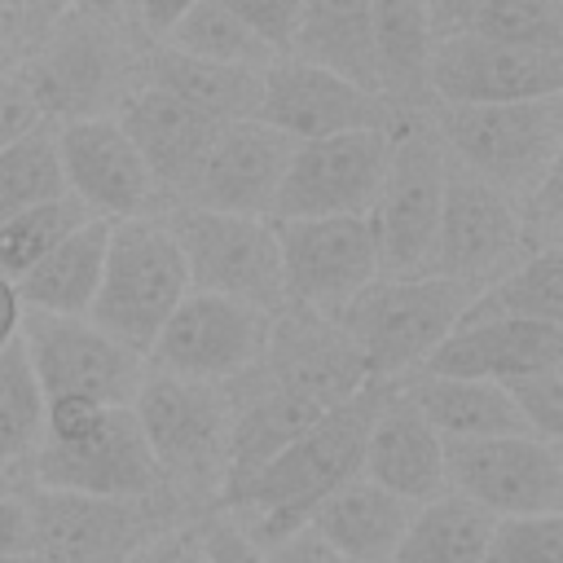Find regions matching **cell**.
Here are the masks:
<instances>
[{"mask_svg":"<svg viewBox=\"0 0 563 563\" xmlns=\"http://www.w3.org/2000/svg\"><path fill=\"white\" fill-rule=\"evenodd\" d=\"M471 31L519 48L563 53V0H484Z\"/></svg>","mask_w":563,"mask_h":563,"instance_id":"cell-38","label":"cell"},{"mask_svg":"<svg viewBox=\"0 0 563 563\" xmlns=\"http://www.w3.org/2000/svg\"><path fill=\"white\" fill-rule=\"evenodd\" d=\"M158 44H167L176 53H189V57H202V62H220V66H255V70H264L273 62V53L220 0H194Z\"/></svg>","mask_w":563,"mask_h":563,"instance_id":"cell-35","label":"cell"},{"mask_svg":"<svg viewBox=\"0 0 563 563\" xmlns=\"http://www.w3.org/2000/svg\"><path fill=\"white\" fill-rule=\"evenodd\" d=\"M409 515H413L409 501L391 497L365 475H352L312 506L308 528L321 541H330L347 563H391L409 528Z\"/></svg>","mask_w":563,"mask_h":563,"instance_id":"cell-26","label":"cell"},{"mask_svg":"<svg viewBox=\"0 0 563 563\" xmlns=\"http://www.w3.org/2000/svg\"><path fill=\"white\" fill-rule=\"evenodd\" d=\"M396 114L400 110L383 92L356 88L352 79L299 57H273L260 75L255 119H264L295 145L339 136V132H361V128H391Z\"/></svg>","mask_w":563,"mask_h":563,"instance_id":"cell-19","label":"cell"},{"mask_svg":"<svg viewBox=\"0 0 563 563\" xmlns=\"http://www.w3.org/2000/svg\"><path fill=\"white\" fill-rule=\"evenodd\" d=\"M66 4H75V9H92V13H110V18L132 13V0H22V4H18V13H22L18 48H22V40H26V35H35V31H40L48 18H57Z\"/></svg>","mask_w":563,"mask_h":563,"instance_id":"cell-46","label":"cell"},{"mask_svg":"<svg viewBox=\"0 0 563 563\" xmlns=\"http://www.w3.org/2000/svg\"><path fill=\"white\" fill-rule=\"evenodd\" d=\"M189 537H194V545L202 550L207 563H268L264 550H260V545L233 523V515H224V510L198 515V519L189 523Z\"/></svg>","mask_w":563,"mask_h":563,"instance_id":"cell-43","label":"cell"},{"mask_svg":"<svg viewBox=\"0 0 563 563\" xmlns=\"http://www.w3.org/2000/svg\"><path fill=\"white\" fill-rule=\"evenodd\" d=\"M523 255L528 251H523L519 202L449 158L431 273H444L453 282L484 290L506 268H515Z\"/></svg>","mask_w":563,"mask_h":563,"instance_id":"cell-15","label":"cell"},{"mask_svg":"<svg viewBox=\"0 0 563 563\" xmlns=\"http://www.w3.org/2000/svg\"><path fill=\"white\" fill-rule=\"evenodd\" d=\"M282 260L286 303L339 317L347 299L378 277V246L369 216H312L268 220Z\"/></svg>","mask_w":563,"mask_h":563,"instance_id":"cell-13","label":"cell"},{"mask_svg":"<svg viewBox=\"0 0 563 563\" xmlns=\"http://www.w3.org/2000/svg\"><path fill=\"white\" fill-rule=\"evenodd\" d=\"M264 559L268 563H347L330 541H321L308 523L303 528H295V532H286V537H277L273 545H264Z\"/></svg>","mask_w":563,"mask_h":563,"instance_id":"cell-45","label":"cell"},{"mask_svg":"<svg viewBox=\"0 0 563 563\" xmlns=\"http://www.w3.org/2000/svg\"><path fill=\"white\" fill-rule=\"evenodd\" d=\"M18 70V40L9 31H0V79Z\"/></svg>","mask_w":563,"mask_h":563,"instance_id":"cell-52","label":"cell"},{"mask_svg":"<svg viewBox=\"0 0 563 563\" xmlns=\"http://www.w3.org/2000/svg\"><path fill=\"white\" fill-rule=\"evenodd\" d=\"M114 123L136 145V154L158 189V202L163 207L185 202L220 123L202 119L198 110H189L185 101H176L150 84H132L123 92V101L114 106Z\"/></svg>","mask_w":563,"mask_h":563,"instance_id":"cell-22","label":"cell"},{"mask_svg":"<svg viewBox=\"0 0 563 563\" xmlns=\"http://www.w3.org/2000/svg\"><path fill=\"white\" fill-rule=\"evenodd\" d=\"M374 22V62L378 88L396 110H422L427 97V62H431V26L422 0H369Z\"/></svg>","mask_w":563,"mask_h":563,"instance_id":"cell-31","label":"cell"},{"mask_svg":"<svg viewBox=\"0 0 563 563\" xmlns=\"http://www.w3.org/2000/svg\"><path fill=\"white\" fill-rule=\"evenodd\" d=\"M484 563H563V510L493 519Z\"/></svg>","mask_w":563,"mask_h":563,"instance_id":"cell-39","label":"cell"},{"mask_svg":"<svg viewBox=\"0 0 563 563\" xmlns=\"http://www.w3.org/2000/svg\"><path fill=\"white\" fill-rule=\"evenodd\" d=\"M563 92V53L501 44L475 31L435 40L427 97L435 106H501Z\"/></svg>","mask_w":563,"mask_h":563,"instance_id":"cell-17","label":"cell"},{"mask_svg":"<svg viewBox=\"0 0 563 563\" xmlns=\"http://www.w3.org/2000/svg\"><path fill=\"white\" fill-rule=\"evenodd\" d=\"M361 475L409 506H422V501L449 493L444 488V440L405 400L396 378H387V391H383L374 422L365 431Z\"/></svg>","mask_w":563,"mask_h":563,"instance_id":"cell-23","label":"cell"},{"mask_svg":"<svg viewBox=\"0 0 563 563\" xmlns=\"http://www.w3.org/2000/svg\"><path fill=\"white\" fill-rule=\"evenodd\" d=\"M106 242H110V220H101V216H92L75 233H66L35 268H26L13 282L22 308L88 317L97 282H101V264H106Z\"/></svg>","mask_w":563,"mask_h":563,"instance_id":"cell-30","label":"cell"},{"mask_svg":"<svg viewBox=\"0 0 563 563\" xmlns=\"http://www.w3.org/2000/svg\"><path fill=\"white\" fill-rule=\"evenodd\" d=\"M9 488H13V484H9V479H4V475H0V493H9Z\"/></svg>","mask_w":563,"mask_h":563,"instance_id":"cell-55","label":"cell"},{"mask_svg":"<svg viewBox=\"0 0 563 563\" xmlns=\"http://www.w3.org/2000/svg\"><path fill=\"white\" fill-rule=\"evenodd\" d=\"M229 391V409H233V422H229V457H224V484H220V497L233 493L238 484H246L264 462H273L286 444H295L317 418L321 409L273 387L255 365L246 374H238L233 383H224ZM330 413V409H325ZM216 497V501H220Z\"/></svg>","mask_w":563,"mask_h":563,"instance_id":"cell-25","label":"cell"},{"mask_svg":"<svg viewBox=\"0 0 563 563\" xmlns=\"http://www.w3.org/2000/svg\"><path fill=\"white\" fill-rule=\"evenodd\" d=\"M18 321H22V299H18V286L0 273V347L9 339H18Z\"/></svg>","mask_w":563,"mask_h":563,"instance_id":"cell-51","label":"cell"},{"mask_svg":"<svg viewBox=\"0 0 563 563\" xmlns=\"http://www.w3.org/2000/svg\"><path fill=\"white\" fill-rule=\"evenodd\" d=\"M405 400L431 422L440 440H484V435H515L528 431L523 418L515 413L510 396L501 383L484 378H444V374H422L409 369L396 378ZM532 435V431H528Z\"/></svg>","mask_w":563,"mask_h":563,"instance_id":"cell-28","label":"cell"},{"mask_svg":"<svg viewBox=\"0 0 563 563\" xmlns=\"http://www.w3.org/2000/svg\"><path fill=\"white\" fill-rule=\"evenodd\" d=\"M145 35L132 13L110 18L66 4L18 48V75L35 92L48 123L114 114L123 92L136 84Z\"/></svg>","mask_w":563,"mask_h":563,"instance_id":"cell-2","label":"cell"},{"mask_svg":"<svg viewBox=\"0 0 563 563\" xmlns=\"http://www.w3.org/2000/svg\"><path fill=\"white\" fill-rule=\"evenodd\" d=\"M268 321L273 312L255 303L211 290H189L154 334L145 352V369L194 383H233L260 361Z\"/></svg>","mask_w":563,"mask_h":563,"instance_id":"cell-12","label":"cell"},{"mask_svg":"<svg viewBox=\"0 0 563 563\" xmlns=\"http://www.w3.org/2000/svg\"><path fill=\"white\" fill-rule=\"evenodd\" d=\"M194 0H132V22H136V31L150 40V44H158L167 31H172V22L189 9Z\"/></svg>","mask_w":563,"mask_h":563,"instance_id":"cell-49","label":"cell"},{"mask_svg":"<svg viewBox=\"0 0 563 563\" xmlns=\"http://www.w3.org/2000/svg\"><path fill=\"white\" fill-rule=\"evenodd\" d=\"M444 488L501 515L563 510V444L515 431L484 440H444Z\"/></svg>","mask_w":563,"mask_h":563,"instance_id":"cell-11","label":"cell"},{"mask_svg":"<svg viewBox=\"0 0 563 563\" xmlns=\"http://www.w3.org/2000/svg\"><path fill=\"white\" fill-rule=\"evenodd\" d=\"M488 532H493V515L484 506L457 493H440L413 506L391 563H484Z\"/></svg>","mask_w":563,"mask_h":563,"instance_id":"cell-32","label":"cell"},{"mask_svg":"<svg viewBox=\"0 0 563 563\" xmlns=\"http://www.w3.org/2000/svg\"><path fill=\"white\" fill-rule=\"evenodd\" d=\"M299 62H312L321 70H334L352 79L356 88H378V62H374V22L369 0H299L295 40L290 53Z\"/></svg>","mask_w":563,"mask_h":563,"instance_id":"cell-29","label":"cell"},{"mask_svg":"<svg viewBox=\"0 0 563 563\" xmlns=\"http://www.w3.org/2000/svg\"><path fill=\"white\" fill-rule=\"evenodd\" d=\"M163 220L180 246L189 290L229 295L277 312L286 303L277 238L264 216H229L207 207H163Z\"/></svg>","mask_w":563,"mask_h":563,"instance_id":"cell-9","label":"cell"},{"mask_svg":"<svg viewBox=\"0 0 563 563\" xmlns=\"http://www.w3.org/2000/svg\"><path fill=\"white\" fill-rule=\"evenodd\" d=\"M185 537H189V523L180 528H167L158 537H150L128 563H180V550H185Z\"/></svg>","mask_w":563,"mask_h":563,"instance_id":"cell-50","label":"cell"},{"mask_svg":"<svg viewBox=\"0 0 563 563\" xmlns=\"http://www.w3.org/2000/svg\"><path fill=\"white\" fill-rule=\"evenodd\" d=\"M295 141L268 128L264 119H233L220 123L185 202L176 207H207L229 216H264L277 198V185L286 176Z\"/></svg>","mask_w":563,"mask_h":563,"instance_id":"cell-21","label":"cell"},{"mask_svg":"<svg viewBox=\"0 0 563 563\" xmlns=\"http://www.w3.org/2000/svg\"><path fill=\"white\" fill-rule=\"evenodd\" d=\"M479 290L444 273H378L334 317L369 365V378H400L418 369L462 321Z\"/></svg>","mask_w":563,"mask_h":563,"instance_id":"cell-5","label":"cell"},{"mask_svg":"<svg viewBox=\"0 0 563 563\" xmlns=\"http://www.w3.org/2000/svg\"><path fill=\"white\" fill-rule=\"evenodd\" d=\"M132 413L176 515L194 523L198 515L216 510L233 422L224 383H194L145 369L132 396Z\"/></svg>","mask_w":563,"mask_h":563,"instance_id":"cell-3","label":"cell"},{"mask_svg":"<svg viewBox=\"0 0 563 563\" xmlns=\"http://www.w3.org/2000/svg\"><path fill=\"white\" fill-rule=\"evenodd\" d=\"M387 391V378H369L352 400L321 413L295 444H286L273 462H264L246 484L224 493L216 510L233 515V523L264 550L277 537L308 523L312 506L361 475L365 431L374 422V409Z\"/></svg>","mask_w":563,"mask_h":563,"instance_id":"cell-1","label":"cell"},{"mask_svg":"<svg viewBox=\"0 0 563 563\" xmlns=\"http://www.w3.org/2000/svg\"><path fill=\"white\" fill-rule=\"evenodd\" d=\"M444 176H449V154L427 110H400L391 123L387 176L378 185L374 207L365 211L378 246V273L387 277L431 273Z\"/></svg>","mask_w":563,"mask_h":563,"instance_id":"cell-7","label":"cell"},{"mask_svg":"<svg viewBox=\"0 0 563 563\" xmlns=\"http://www.w3.org/2000/svg\"><path fill=\"white\" fill-rule=\"evenodd\" d=\"M255 369L273 387L317 405L321 413L352 400L369 383V365L347 339V330L334 317H321L295 303H282L273 312Z\"/></svg>","mask_w":563,"mask_h":563,"instance_id":"cell-18","label":"cell"},{"mask_svg":"<svg viewBox=\"0 0 563 563\" xmlns=\"http://www.w3.org/2000/svg\"><path fill=\"white\" fill-rule=\"evenodd\" d=\"M13 4H22V0H13Z\"/></svg>","mask_w":563,"mask_h":563,"instance_id":"cell-56","label":"cell"},{"mask_svg":"<svg viewBox=\"0 0 563 563\" xmlns=\"http://www.w3.org/2000/svg\"><path fill=\"white\" fill-rule=\"evenodd\" d=\"M31 523V563H128L150 537L185 519L167 501H119L18 484Z\"/></svg>","mask_w":563,"mask_h":563,"instance_id":"cell-8","label":"cell"},{"mask_svg":"<svg viewBox=\"0 0 563 563\" xmlns=\"http://www.w3.org/2000/svg\"><path fill=\"white\" fill-rule=\"evenodd\" d=\"M519 224H523V251H550L563 246V163L541 176L537 189L519 198Z\"/></svg>","mask_w":563,"mask_h":563,"instance_id":"cell-41","label":"cell"},{"mask_svg":"<svg viewBox=\"0 0 563 563\" xmlns=\"http://www.w3.org/2000/svg\"><path fill=\"white\" fill-rule=\"evenodd\" d=\"M44 440V391L18 339L0 347V475L18 488Z\"/></svg>","mask_w":563,"mask_h":563,"instance_id":"cell-34","label":"cell"},{"mask_svg":"<svg viewBox=\"0 0 563 563\" xmlns=\"http://www.w3.org/2000/svg\"><path fill=\"white\" fill-rule=\"evenodd\" d=\"M563 361V325L550 321H462L418 369L444 378H484L506 383L532 369H550Z\"/></svg>","mask_w":563,"mask_h":563,"instance_id":"cell-24","label":"cell"},{"mask_svg":"<svg viewBox=\"0 0 563 563\" xmlns=\"http://www.w3.org/2000/svg\"><path fill=\"white\" fill-rule=\"evenodd\" d=\"M18 343L35 369L44 400L84 396V400L114 409V405H132V396L145 378V356L123 347L106 330H97L88 317L22 308Z\"/></svg>","mask_w":563,"mask_h":563,"instance_id":"cell-10","label":"cell"},{"mask_svg":"<svg viewBox=\"0 0 563 563\" xmlns=\"http://www.w3.org/2000/svg\"><path fill=\"white\" fill-rule=\"evenodd\" d=\"M497 317L563 325V246L523 255L515 268L488 282L462 312V321H497Z\"/></svg>","mask_w":563,"mask_h":563,"instance_id":"cell-33","label":"cell"},{"mask_svg":"<svg viewBox=\"0 0 563 563\" xmlns=\"http://www.w3.org/2000/svg\"><path fill=\"white\" fill-rule=\"evenodd\" d=\"M84 220H92V216H88V207L75 202L70 194L48 198V202H35V207L9 216V220L0 224V273H4L9 282H18L26 268H35V264H40L66 233H75Z\"/></svg>","mask_w":563,"mask_h":563,"instance_id":"cell-36","label":"cell"},{"mask_svg":"<svg viewBox=\"0 0 563 563\" xmlns=\"http://www.w3.org/2000/svg\"><path fill=\"white\" fill-rule=\"evenodd\" d=\"M273 57L290 53L295 40V18H299V0H220Z\"/></svg>","mask_w":563,"mask_h":563,"instance_id":"cell-42","label":"cell"},{"mask_svg":"<svg viewBox=\"0 0 563 563\" xmlns=\"http://www.w3.org/2000/svg\"><path fill=\"white\" fill-rule=\"evenodd\" d=\"M40 123H48V119H44V110H40L35 92L26 88V79H22L18 70H13V75H4V79H0V150H4V145H13L18 136L35 132Z\"/></svg>","mask_w":563,"mask_h":563,"instance_id":"cell-44","label":"cell"},{"mask_svg":"<svg viewBox=\"0 0 563 563\" xmlns=\"http://www.w3.org/2000/svg\"><path fill=\"white\" fill-rule=\"evenodd\" d=\"M180 563H207V559H202V550L194 545V537H185V550H180Z\"/></svg>","mask_w":563,"mask_h":563,"instance_id":"cell-54","label":"cell"},{"mask_svg":"<svg viewBox=\"0 0 563 563\" xmlns=\"http://www.w3.org/2000/svg\"><path fill=\"white\" fill-rule=\"evenodd\" d=\"M444 154L515 202L563 163V92L501 106H422Z\"/></svg>","mask_w":563,"mask_h":563,"instance_id":"cell-4","label":"cell"},{"mask_svg":"<svg viewBox=\"0 0 563 563\" xmlns=\"http://www.w3.org/2000/svg\"><path fill=\"white\" fill-rule=\"evenodd\" d=\"M387 158H391V128H361L321 141H299L290 150L268 220L365 216L387 176Z\"/></svg>","mask_w":563,"mask_h":563,"instance_id":"cell-14","label":"cell"},{"mask_svg":"<svg viewBox=\"0 0 563 563\" xmlns=\"http://www.w3.org/2000/svg\"><path fill=\"white\" fill-rule=\"evenodd\" d=\"M53 150L66 194L84 202L88 216L128 220V216L163 211L158 189L128 132L114 123V114L53 123Z\"/></svg>","mask_w":563,"mask_h":563,"instance_id":"cell-20","label":"cell"},{"mask_svg":"<svg viewBox=\"0 0 563 563\" xmlns=\"http://www.w3.org/2000/svg\"><path fill=\"white\" fill-rule=\"evenodd\" d=\"M62 167L53 150V123H40L35 132L18 136L13 145L0 150V224L35 202L62 198Z\"/></svg>","mask_w":563,"mask_h":563,"instance_id":"cell-37","label":"cell"},{"mask_svg":"<svg viewBox=\"0 0 563 563\" xmlns=\"http://www.w3.org/2000/svg\"><path fill=\"white\" fill-rule=\"evenodd\" d=\"M0 559H31V523L22 493H0Z\"/></svg>","mask_w":563,"mask_h":563,"instance_id":"cell-47","label":"cell"},{"mask_svg":"<svg viewBox=\"0 0 563 563\" xmlns=\"http://www.w3.org/2000/svg\"><path fill=\"white\" fill-rule=\"evenodd\" d=\"M515 413L523 418V427L541 440H563V369L550 365V369H532V374H519V378H506L501 383Z\"/></svg>","mask_w":563,"mask_h":563,"instance_id":"cell-40","label":"cell"},{"mask_svg":"<svg viewBox=\"0 0 563 563\" xmlns=\"http://www.w3.org/2000/svg\"><path fill=\"white\" fill-rule=\"evenodd\" d=\"M260 75L255 66H220L202 62L189 53H176L167 44H145L136 62V84H150L189 110H198L211 123H233V119H255L260 106Z\"/></svg>","mask_w":563,"mask_h":563,"instance_id":"cell-27","label":"cell"},{"mask_svg":"<svg viewBox=\"0 0 563 563\" xmlns=\"http://www.w3.org/2000/svg\"><path fill=\"white\" fill-rule=\"evenodd\" d=\"M22 484L92 493V497H119V501H167L158 466L150 457V444L141 435V422H136L132 405L106 409L101 427L92 435L75 440V444L40 440L35 457L26 462Z\"/></svg>","mask_w":563,"mask_h":563,"instance_id":"cell-16","label":"cell"},{"mask_svg":"<svg viewBox=\"0 0 563 563\" xmlns=\"http://www.w3.org/2000/svg\"><path fill=\"white\" fill-rule=\"evenodd\" d=\"M185 295H189V273L163 211L110 220L106 264L88 321L145 356L154 334Z\"/></svg>","mask_w":563,"mask_h":563,"instance_id":"cell-6","label":"cell"},{"mask_svg":"<svg viewBox=\"0 0 563 563\" xmlns=\"http://www.w3.org/2000/svg\"><path fill=\"white\" fill-rule=\"evenodd\" d=\"M0 31H9L13 40H18V31H22V13H18L13 0H0Z\"/></svg>","mask_w":563,"mask_h":563,"instance_id":"cell-53","label":"cell"},{"mask_svg":"<svg viewBox=\"0 0 563 563\" xmlns=\"http://www.w3.org/2000/svg\"><path fill=\"white\" fill-rule=\"evenodd\" d=\"M484 0H422V13H427V26H431V40H449V35H462L475 26Z\"/></svg>","mask_w":563,"mask_h":563,"instance_id":"cell-48","label":"cell"}]
</instances>
